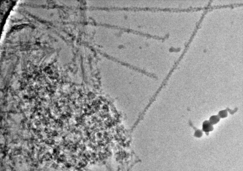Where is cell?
I'll use <instances>...</instances> for the list:
<instances>
[{"label": "cell", "instance_id": "1", "mask_svg": "<svg viewBox=\"0 0 243 171\" xmlns=\"http://www.w3.org/2000/svg\"><path fill=\"white\" fill-rule=\"evenodd\" d=\"M124 11H174V8H163L159 7H127L124 8Z\"/></svg>", "mask_w": 243, "mask_h": 171}, {"label": "cell", "instance_id": "2", "mask_svg": "<svg viewBox=\"0 0 243 171\" xmlns=\"http://www.w3.org/2000/svg\"><path fill=\"white\" fill-rule=\"evenodd\" d=\"M214 129L212 124L209 121H205L203 125V130L206 132H209Z\"/></svg>", "mask_w": 243, "mask_h": 171}, {"label": "cell", "instance_id": "3", "mask_svg": "<svg viewBox=\"0 0 243 171\" xmlns=\"http://www.w3.org/2000/svg\"><path fill=\"white\" fill-rule=\"evenodd\" d=\"M219 121V119L218 117H217V116H212L211 117L209 122L212 125H213L218 122Z\"/></svg>", "mask_w": 243, "mask_h": 171}]
</instances>
